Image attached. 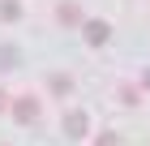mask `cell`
Masks as SVG:
<instances>
[{"mask_svg":"<svg viewBox=\"0 0 150 146\" xmlns=\"http://www.w3.org/2000/svg\"><path fill=\"white\" fill-rule=\"evenodd\" d=\"M64 133H69V137H81V133H86V116H81V112H69V116H64Z\"/></svg>","mask_w":150,"mask_h":146,"instance_id":"cell-1","label":"cell"},{"mask_svg":"<svg viewBox=\"0 0 150 146\" xmlns=\"http://www.w3.org/2000/svg\"><path fill=\"white\" fill-rule=\"evenodd\" d=\"M86 43H107V22H86Z\"/></svg>","mask_w":150,"mask_h":146,"instance_id":"cell-2","label":"cell"},{"mask_svg":"<svg viewBox=\"0 0 150 146\" xmlns=\"http://www.w3.org/2000/svg\"><path fill=\"white\" fill-rule=\"evenodd\" d=\"M13 112H17V120H22V125H30V120L39 116V108H35V99H22L17 108H13Z\"/></svg>","mask_w":150,"mask_h":146,"instance_id":"cell-3","label":"cell"},{"mask_svg":"<svg viewBox=\"0 0 150 146\" xmlns=\"http://www.w3.org/2000/svg\"><path fill=\"white\" fill-rule=\"evenodd\" d=\"M17 13H22V9H17L13 0H4V4H0V17H4V22H17Z\"/></svg>","mask_w":150,"mask_h":146,"instance_id":"cell-4","label":"cell"},{"mask_svg":"<svg viewBox=\"0 0 150 146\" xmlns=\"http://www.w3.org/2000/svg\"><path fill=\"white\" fill-rule=\"evenodd\" d=\"M56 13H60V22H77V17H81V13H77V4H60Z\"/></svg>","mask_w":150,"mask_h":146,"instance_id":"cell-5","label":"cell"},{"mask_svg":"<svg viewBox=\"0 0 150 146\" xmlns=\"http://www.w3.org/2000/svg\"><path fill=\"white\" fill-rule=\"evenodd\" d=\"M99 146H116V137H112V133H103V137H99Z\"/></svg>","mask_w":150,"mask_h":146,"instance_id":"cell-6","label":"cell"},{"mask_svg":"<svg viewBox=\"0 0 150 146\" xmlns=\"http://www.w3.org/2000/svg\"><path fill=\"white\" fill-rule=\"evenodd\" d=\"M0 108H4V95H0Z\"/></svg>","mask_w":150,"mask_h":146,"instance_id":"cell-7","label":"cell"},{"mask_svg":"<svg viewBox=\"0 0 150 146\" xmlns=\"http://www.w3.org/2000/svg\"><path fill=\"white\" fill-rule=\"evenodd\" d=\"M146 86H150V73H146Z\"/></svg>","mask_w":150,"mask_h":146,"instance_id":"cell-8","label":"cell"}]
</instances>
